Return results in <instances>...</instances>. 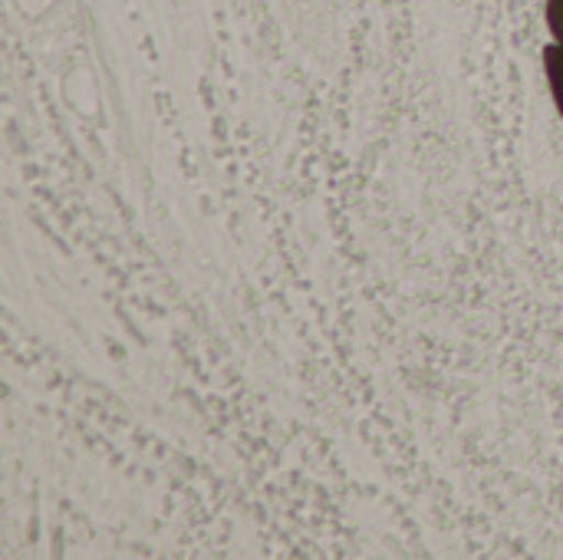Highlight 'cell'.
<instances>
[{"label":"cell","mask_w":563,"mask_h":560,"mask_svg":"<svg viewBox=\"0 0 563 560\" xmlns=\"http://www.w3.org/2000/svg\"><path fill=\"white\" fill-rule=\"evenodd\" d=\"M544 73H548V86H551V96H554V106L563 119V46L561 43H548L544 53Z\"/></svg>","instance_id":"1"},{"label":"cell","mask_w":563,"mask_h":560,"mask_svg":"<svg viewBox=\"0 0 563 560\" xmlns=\"http://www.w3.org/2000/svg\"><path fill=\"white\" fill-rule=\"evenodd\" d=\"M544 17H548V26H551L554 40L563 46V0H548L544 3Z\"/></svg>","instance_id":"2"}]
</instances>
